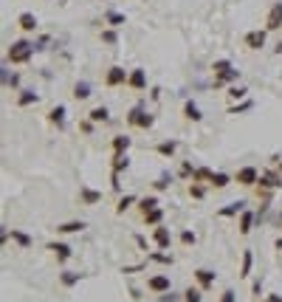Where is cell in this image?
I'll return each mask as SVG.
<instances>
[{"instance_id": "1", "label": "cell", "mask_w": 282, "mask_h": 302, "mask_svg": "<svg viewBox=\"0 0 282 302\" xmlns=\"http://www.w3.org/2000/svg\"><path fill=\"white\" fill-rule=\"evenodd\" d=\"M34 57V43H28V40H17V43L9 45V51H6V60L11 65H23Z\"/></svg>"}, {"instance_id": "2", "label": "cell", "mask_w": 282, "mask_h": 302, "mask_svg": "<svg viewBox=\"0 0 282 302\" xmlns=\"http://www.w3.org/2000/svg\"><path fill=\"white\" fill-rule=\"evenodd\" d=\"M127 124H130V127H139V130H150L152 124H155V116H152V113H144V107L136 104V107H130V113H127Z\"/></svg>"}, {"instance_id": "3", "label": "cell", "mask_w": 282, "mask_h": 302, "mask_svg": "<svg viewBox=\"0 0 282 302\" xmlns=\"http://www.w3.org/2000/svg\"><path fill=\"white\" fill-rule=\"evenodd\" d=\"M243 43H246V48H251V51H260V48L268 43V28H254V31H248V34L243 37Z\"/></svg>"}, {"instance_id": "4", "label": "cell", "mask_w": 282, "mask_h": 302, "mask_svg": "<svg viewBox=\"0 0 282 302\" xmlns=\"http://www.w3.org/2000/svg\"><path fill=\"white\" fill-rule=\"evenodd\" d=\"M260 175H263V173H260L257 167H251V164H248V167H240V170H237V175H234V181H237V184H243V187H254V184H260Z\"/></svg>"}, {"instance_id": "5", "label": "cell", "mask_w": 282, "mask_h": 302, "mask_svg": "<svg viewBox=\"0 0 282 302\" xmlns=\"http://www.w3.org/2000/svg\"><path fill=\"white\" fill-rule=\"evenodd\" d=\"M127 79H130V74H127L122 65H113V68H107V74H105V85L119 88V85H127Z\"/></svg>"}, {"instance_id": "6", "label": "cell", "mask_w": 282, "mask_h": 302, "mask_svg": "<svg viewBox=\"0 0 282 302\" xmlns=\"http://www.w3.org/2000/svg\"><path fill=\"white\" fill-rule=\"evenodd\" d=\"M265 28H268V31H280V28H282V0H277L271 9H268V17H265Z\"/></svg>"}, {"instance_id": "7", "label": "cell", "mask_w": 282, "mask_h": 302, "mask_svg": "<svg viewBox=\"0 0 282 302\" xmlns=\"http://www.w3.org/2000/svg\"><path fill=\"white\" fill-rule=\"evenodd\" d=\"M147 288H150L152 294H167V291H172V280H169L167 274H152L150 280H147Z\"/></svg>"}, {"instance_id": "8", "label": "cell", "mask_w": 282, "mask_h": 302, "mask_svg": "<svg viewBox=\"0 0 282 302\" xmlns=\"http://www.w3.org/2000/svg\"><path fill=\"white\" fill-rule=\"evenodd\" d=\"M45 249L51 251V254H54V257H57V260H60V263H68V260L73 257V249H70L68 243L51 240V243H48V246H45Z\"/></svg>"}, {"instance_id": "9", "label": "cell", "mask_w": 282, "mask_h": 302, "mask_svg": "<svg viewBox=\"0 0 282 302\" xmlns=\"http://www.w3.org/2000/svg\"><path fill=\"white\" fill-rule=\"evenodd\" d=\"M282 187V173H263L260 175V187H257V192H265V190H280Z\"/></svg>"}, {"instance_id": "10", "label": "cell", "mask_w": 282, "mask_h": 302, "mask_svg": "<svg viewBox=\"0 0 282 302\" xmlns=\"http://www.w3.org/2000/svg\"><path fill=\"white\" fill-rule=\"evenodd\" d=\"M192 277L198 280V285H201L203 291H209L212 285H214V280H217V274L209 271V268H198V271H192Z\"/></svg>"}, {"instance_id": "11", "label": "cell", "mask_w": 282, "mask_h": 302, "mask_svg": "<svg viewBox=\"0 0 282 302\" xmlns=\"http://www.w3.org/2000/svg\"><path fill=\"white\" fill-rule=\"evenodd\" d=\"M152 240L158 249H169L172 246V234H169V226H155V232H152Z\"/></svg>"}, {"instance_id": "12", "label": "cell", "mask_w": 282, "mask_h": 302, "mask_svg": "<svg viewBox=\"0 0 282 302\" xmlns=\"http://www.w3.org/2000/svg\"><path fill=\"white\" fill-rule=\"evenodd\" d=\"M257 220H260V217H257V212H251V209H246V212L240 215L237 232H240V234H248V232H251V229H254V223H257Z\"/></svg>"}, {"instance_id": "13", "label": "cell", "mask_w": 282, "mask_h": 302, "mask_svg": "<svg viewBox=\"0 0 282 302\" xmlns=\"http://www.w3.org/2000/svg\"><path fill=\"white\" fill-rule=\"evenodd\" d=\"M99 201H102V192H99V190L79 187V203H85V206H96Z\"/></svg>"}, {"instance_id": "14", "label": "cell", "mask_w": 282, "mask_h": 302, "mask_svg": "<svg viewBox=\"0 0 282 302\" xmlns=\"http://www.w3.org/2000/svg\"><path fill=\"white\" fill-rule=\"evenodd\" d=\"M127 85H130L133 91H144V88H147V74H144V68H133Z\"/></svg>"}, {"instance_id": "15", "label": "cell", "mask_w": 282, "mask_h": 302, "mask_svg": "<svg viewBox=\"0 0 282 302\" xmlns=\"http://www.w3.org/2000/svg\"><path fill=\"white\" fill-rule=\"evenodd\" d=\"M85 220H65V223H60V226H54L60 234H79V232H85Z\"/></svg>"}, {"instance_id": "16", "label": "cell", "mask_w": 282, "mask_h": 302, "mask_svg": "<svg viewBox=\"0 0 282 302\" xmlns=\"http://www.w3.org/2000/svg\"><path fill=\"white\" fill-rule=\"evenodd\" d=\"M237 79H240V71L237 68H229V71H223V74L214 77V88L220 91L223 85H231V82H237Z\"/></svg>"}, {"instance_id": "17", "label": "cell", "mask_w": 282, "mask_h": 302, "mask_svg": "<svg viewBox=\"0 0 282 302\" xmlns=\"http://www.w3.org/2000/svg\"><path fill=\"white\" fill-rule=\"evenodd\" d=\"M246 212V201H231L229 206L217 209V215L220 217H234V215H243Z\"/></svg>"}, {"instance_id": "18", "label": "cell", "mask_w": 282, "mask_h": 302, "mask_svg": "<svg viewBox=\"0 0 282 302\" xmlns=\"http://www.w3.org/2000/svg\"><path fill=\"white\" fill-rule=\"evenodd\" d=\"M48 121H51L57 130H62V127H65V107H62V104L51 107V110H48Z\"/></svg>"}, {"instance_id": "19", "label": "cell", "mask_w": 282, "mask_h": 302, "mask_svg": "<svg viewBox=\"0 0 282 302\" xmlns=\"http://www.w3.org/2000/svg\"><path fill=\"white\" fill-rule=\"evenodd\" d=\"M251 268H254V251L246 249L243 251V263H240V277H243V280L251 277Z\"/></svg>"}, {"instance_id": "20", "label": "cell", "mask_w": 282, "mask_h": 302, "mask_svg": "<svg viewBox=\"0 0 282 302\" xmlns=\"http://www.w3.org/2000/svg\"><path fill=\"white\" fill-rule=\"evenodd\" d=\"M37 102H40V94H34V91H20L17 94V107H28Z\"/></svg>"}, {"instance_id": "21", "label": "cell", "mask_w": 282, "mask_h": 302, "mask_svg": "<svg viewBox=\"0 0 282 302\" xmlns=\"http://www.w3.org/2000/svg\"><path fill=\"white\" fill-rule=\"evenodd\" d=\"M136 206H139L141 215H147V212H152V209L158 206V198H155V195H144V198H139V203H136Z\"/></svg>"}, {"instance_id": "22", "label": "cell", "mask_w": 282, "mask_h": 302, "mask_svg": "<svg viewBox=\"0 0 282 302\" xmlns=\"http://www.w3.org/2000/svg\"><path fill=\"white\" fill-rule=\"evenodd\" d=\"M17 26L23 28V31H34L37 28V17L31 14V11H23V14L17 17Z\"/></svg>"}, {"instance_id": "23", "label": "cell", "mask_w": 282, "mask_h": 302, "mask_svg": "<svg viewBox=\"0 0 282 302\" xmlns=\"http://www.w3.org/2000/svg\"><path fill=\"white\" fill-rule=\"evenodd\" d=\"M184 119H189V121H201L203 119V113H201V107L189 99V102L184 104Z\"/></svg>"}, {"instance_id": "24", "label": "cell", "mask_w": 282, "mask_h": 302, "mask_svg": "<svg viewBox=\"0 0 282 302\" xmlns=\"http://www.w3.org/2000/svg\"><path fill=\"white\" fill-rule=\"evenodd\" d=\"M88 119L90 121H110V110H107L105 104H96L93 110H88Z\"/></svg>"}, {"instance_id": "25", "label": "cell", "mask_w": 282, "mask_h": 302, "mask_svg": "<svg viewBox=\"0 0 282 302\" xmlns=\"http://www.w3.org/2000/svg\"><path fill=\"white\" fill-rule=\"evenodd\" d=\"M11 240L17 243L20 249H31V234H26V232H20V229H11Z\"/></svg>"}, {"instance_id": "26", "label": "cell", "mask_w": 282, "mask_h": 302, "mask_svg": "<svg viewBox=\"0 0 282 302\" xmlns=\"http://www.w3.org/2000/svg\"><path fill=\"white\" fill-rule=\"evenodd\" d=\"M90 94H93V91H90L88 82H76V85H73V99H76V102H85Z\"/></svg>"}, {"instance_id": "27", "label": "cell", "mask_w": 282, "mask_h": 302, "mask_svg": "<svg viewBox=\"0 0 282 302\" xmlns=\"http://www.w3.org/2000/svg\"><path fill=\"white\" fill-rule=\"evenodd\" d=\"M209 184H212V187H214V190H226V187H229V184H231V178H229V175H226V173H212Z\"/></svg>"}, {"instance_id": "28", "label": "cell", "mask_w": 282, "mask_h": 302, "mask_svg": "<svg viewBox=\"0 0 282 302\" xmlns=\"http://www.w3.org/2000/svg\"><path fill=\"white\" fill-rule=\"evenodd\" d=\"M105 20H107V26H110V28H122L124 23H127V17H124L122 11H107Z\"/></svg>"}, {"instance_id": "29", "label": "cell", "mask_w": 282, "mask_h": 302, "mask_svg": "<svg viewBox=\"0 0 282 302\" xmlns=\"http://www.w3.org/2000/svg\"><path fill=\"white\" fill-rule=\"evenodd\" d=\"M158 156H167V158H172L175 156V150H178V141H158Z\"/></svg>"}, {"instance_id": "30", "label": "cell", "mask_w": 282, "mask_h": 302, "mask_svg": "<svg viewBox=\"0 0 282 302\" xmlns=\"http://www.w3.org/2000/svg\"><path fill=\"white\" fill-rule=\"evenodd\" d=\"M161 220H164V209H158V206L144 215V223H147V226H161Z\"/></svg>"}, {"instance_id": "31", "label": "cell", "mask_w": 282, "mask_h": 302, "mask_svg": "<svg viewBox=\"0 0 282 302\" xmlns=\"http://www.w3.org/2000/svg\"><path fill=\"white\" fill-rule=\"evenodd\" d=\"M79 280H82V274H79V271H62V274H60V283L65 285V288H70V285H76Z\"/></svg>"}, {"instance_id": "32", "label": "cell", "mask_w": 282, "mask_h": 302, "mask_svg": "<svg viewBox=\"0 0 282 302\" xmlns=\"http://www.w3.org/2000/svg\"><path fill=\"white\" fill-rule=\"evenodd\" d=\"M130 136H113V153H127L130 150Z\"/></svg>"}, {"instance_id": "33", "label": "cell", "mask_w": 282, "mask_h": 302, "mask_svg": "<svg viewBox=\"0 0 282 302\" xmlns=\"http://www.w3.org/2000/svg\"><path fill=\"white\" fill-rule=\"evenodd\" d=\"M209 178H212V170H209V167H195V173H192V181L195 184H203V181L209 184Z\"/></svg>"}, {"instance_id": "34", "label": "cell", "mask_w": 282, "mask_h": 302, "mask_svg": "<svg viewBox=\"0 0 282 302\" xmlns=\"http://www.w3.org/2000/svg\"><path fill=\"white\" fill-rule=\"evenodd\" d=\"M150 260H152V263H161V266H172V263H175V257L167 254V251H152Z\"/></svg>"}, {"instance_id": "35", "label": "cell", "mask_w": 282, "mask_h": 302, "mask_svg": "<svg viewBox=\"0 0 282 302\" xmlns=\"http://www.w3.org/2000/svg\"><path fill=\"white\" fill-rule=\"evenodd\" d=\"M133 203H139V198H136V195H122V198H119V203H116V212L122 215L124 209H130Z\"/></svg>"}, {"instance_id": "36", "label": "cell", "mask_w": 282, "mask_h": 302, "mask_svg": "<svg viewBox=\"0 0 282 302\" xmlns=\"http://www.w3.org/2000/svg\"><path fill=\"white\" fill-rule=\"evenodd\" d=\"M251 107H254V102H251V99H243L240 104H229V110H226V113H231V116H237V113H243V110H251Z\"/></svg>"}, {"instance_id": "37", "label": "cell", "mask_w": 282, "mask_h": 302, "mask_svg": "<svg viewBox=\"0 0 282 302\" xmlns=\"http://www.w3.org/2000/svg\"><path fill=\"white\" fill-rule=\"evenodd\" d=\"M184 302H203V288H186Z\"/></svg>"}, {"instance_id": "38", "label": "cell", "mask_w": 282, "mask_h": 302, "mask_svg": "<svg viewBox=\"0 0 282 302\" xmlns=\"http://www.w3.org/2000/svg\"><path fill=\"white\" fill-rule=\"evenodd\" d=\"M102 43H105V45H116V43H119L116 28H105V31H102Z\"/></svg>"}, {"instance_id": "39", "label": "cell", "mask_w": 282, "mask_h": 302, "mask_svg": "<svg viewBox=\"0 0 282 302\" xmlns=\"http://www.w3.org/2000/svg\"><path fill=\"white\" fill-rule=\"evenodd\" d=\"M169 184H172V175H169V173H164V175L158 178V181L152 184V190H155V192H161V190H167Z\"/></svg>"}, {"instance_id": "40", "label": "cell", "mask_w": 282, "mask_h": 302, "mask_svg": "<svg viewBox=\"0 0 282 302\" xmlns=\"http://www.w3.org/2000/svg\"><path fill=\"white\" fill-rule=\"evenodd\" d=\"M3 85H6V88H17V85H20V77H17V74H9V71H3Z\"/></svg>"}, {"instance_id": "41", "label": "cell", "mask_w": 282, "mask_h": 302, "mask_svg": "<svg viewBox=\"0 0 282 302\" xmlns=\"http://www.w3.org/2000/svg\"><path fill=\"white\" fill-rule=\"evenodd\" d=\"M229 68H231L229 60H214V62H212V71H214V77H217V74H223V71H229Z\"/></svg>"}, {"instance_id": "42", "label": "cell", "mask_w": 282, "mask_h": 302, "mask_svg": "<svg viewBox=\"0 0 282 302\" xmlns=\"http://www.w3.org/2000/svg\"><path fill=\"white\" fill-rule=\"evenodd\" d=\"M181 243H184V246H195V243H198V234L184 229V232H181Z\"/></svg>"}, {"instance_id": "43", "label": "cell", "mask_w": 282, "mask_h": 302, "mask_svg": "<svg viewBox=\"0 0 282 302\" xmlns=\"http://www.w3.org/2000/svg\"><path fill=\"white\" fill-rule=\"evenodd\" d=\"M189 195H192V198H198V201H201L203 198V195H206V190H203V184H189Z\"/></svg>"}, {"instance_id": "44", "label": "cell", "mask_w": 282, "mask_h": 302, "mask_svg": "<svg viewBox=\"0 0 282 302\" xmlns=\"http://www.w3.org/2000/svg\"><path fill=\"white\" fill-rule=\"evenodd\" d=\"M226 94L231 96V99H246V88H237V85H231Z\"/></svg>"}, {"instance_id": "45", "label": "cell", "mask_w": 282, "mask_h": 302, "mask_svg": "<svg viewBox=\"0 0 282 302\" xmlns=\"http://www.w3.org/2000/svg\"><path fill=\"white\" fill-rule=\"evenodd\" d=\"M192 173H195L192 161H184V164H181V175H184V178H192Z\"/></svg>"}, {"instance_id": "46", "label": "cell", "mask_w": 282, "mask_h": 302, "mask_svg": "<svg viewBox=\"0 0 282 302\" xmlns=\"http://www.w3.org/2000/svg\"><path fill=\"white\" fill-rule=\"evenodd\" d=\"M220 302H237V294L229 288V291H223V294H220Z\"/></svg>"}, {"instance_id": "47", "label": "cell", "mask_w": 282, "mask_h": 302, "mask_svg": "<svg viewBox=\"0 0 282 302\" xmlns=\"http://www.w3.org/2000/svg\"><path fill=\"white\" fill-rule=\"evenodd\" d=\"M93 124H96V121L85 119V121H82V133H88V136H90V133H93Z\"/></svg>"}, {"instance_id": "48", "label": "cell", "mask_w": 282, "mask_h": 302, "mask_svg": "<svg viewBox=\"0 0 282 302\" xmlns=\"http://www.w3.org/2000/svg\"><path fill=\"white\" fill-rule=\"evenodd\" d=\"M251 291H254L257 297H260V291H263V283H260V280H254V283H251Z\"/></svg>"}, {"instance_id": "49", "label": "cell", "mask_w": 282, "mask_h": 302, "mask_svg": "<svg viewBox=\"0 0 282 302\" xmlns=\"http://www.w3.org/2000/svg\"><path fill=\"white\" fill-rule=\"evenodd\" d=\"M265 302H282V294H268V297H265Z\"/></svg>"}, {"instance_id": "50", "label": "cell", "mask_w": 282, "mask_h": 302, "mask_svg": "<svg viewBox=\"0 0 282 302\" xmlns=\"http://www.w3.org/2000/svg\"><path fill=\"white\" fill-rule=\"evenodd\" d=\"M274 249H282V237H280V240H277V243H274Z\"/></svg>"}, {"instance_id": "51", "label": "cell", "mask_w": 282, "mask_h": 302, "mask_svg": "<svg viewBox=\"0 0 282 302\" xmlns=\"http://www.w3.org/2000/svg\"><path fill=\"white\" fill-rule=\"evenodd\" d=\"M277 167H280V173H282V161H277Z\"/></svg>"}, {"instance_id": "52", "label": "cell", "mask_w": 282, "mask_h": 302, "mask_svg": "<svg viewBox=\"0 0 282 302\" xmlns=\"http://www.w3.org/2000/svg\"><path fill=\"white\" fill-rule=\"evenodd\" d=\"M280 223H282V212H280Z\"/></svg>"}]
</instances>
